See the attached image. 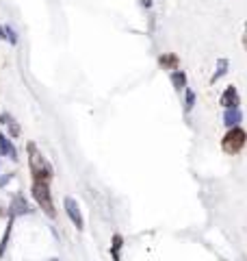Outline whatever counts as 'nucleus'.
<instances>
[{"mask_svg":"<svg viewBox=\"0 0 247 261\" xmlns=\"http://www.w3.org/2000/svg\"><path fill=\"white\" fill-rule=\"evenodd\" d=\"M33 198L39 205V209L44 211L48 218H54V202H52V192H50V181H44V178H33Z\"/></svg>","mask_w":247,"mask_h":261,"instance_id":"obj_1","label":"nucleus"},{"mask_svg":"<svg viewBox=\"0 0 247 261\" xmlns=\"http://www.w3.org/2000/svg\"><path fill=\"white\" fill-rule=\"evenodd\" d=\"M26 150H28V166H30L33 178H44V181H50L52 174H54L50 161H48L44 154L39 152V148H37V146L33 144V142H28Z\"/></svg>","mask_w":247,"mask_h":261,"instance_id":"obj_2","label":"nucleus"},{"mask_svg":"<svg viewBox=\"0 0 247 261\" xmlns=\"http://www.w3.org/2000/svg\"><path fill=\"white\" fill-rule=\"evenodd\" d=\"M247 144V130L241 126H232L228 128V133L221 140V150L226 154H238Z\"/></svg>","mask_w":247,"mask_h":261,"instance_id":"obj_3","label":"nucleus"},{"mask_svg":"<svg viewBox=\"0 0 247 261\" xmlns=\"http://www.w3.org/2000/svg\"><path fill=\"white\" fill-rule=\"evenodd\" d=\"M63 207H65V214H68V218L72 220V224L76 226L78 231H82V228H85V220H82V214H80L78 202L74 200V198H70V196H65Z\"/></svg>","mask_w":247,"mask_h":261,"instance_id":"obj_4","label":"nucleus"},{"mask_svg":"<svg viewBox=\"0 0 247 261\" xmlns=\"http://www.w3.org/2000/svg\"><path fill=\"white\" fill-rule=\"evenodd\" d=\"M219 105H221L224 109L238 107V105H241V96H238V89H236L234 85H228V87L224 89V94H221V98H219Z\"/></svg>","mask_w":247,"mask_h":261,"instance_id":"obj_5","label":"nucleus"},{"mask_svg":"<svg viewBox=\"0 0 247 261\" xmlns=\"http://www.w3.org/2000/svg\"><path fill=\"white\" fill-rule=\"evenodd\" d=\"M241 120H243V111L241 107H230L224 111V124L228 128H232V126H238L241 124Z\"/></svg>","mask_w":247,"mask_h":261,"instance_id":"obj_6","label":"nucleus"},{"mask_svg":"<svg viewBox=\"0 0 247 261\" xmlns=\"http://www.w3.org/2000/svg\"><path fill=\"white\" fill-rule=\"evenodd\" d=\"M169 81H171V85H174V89L178 94H182L184 92V87H187V74H184V70H171V74H169Z\"/></svg>","mask_w":247,"mask_h":261,"instance_id":"obj_7","label":"nucleus"},{"mask_svg":"<svg viewBox=\"0 0 247 261\" xmlns=\"http://www.w3.org/2000/svg\"><path fill=\"white\" fill-rule=\"evenodd\" d=\"M159 65L163 70H178L180 68V57L174 53H165L159 57Z\"/></svg>","mask_w":247,"mask_h":261,"instance_id":"obj_8","label":"nucleus"},{"mask_svg":"<svg viewBox=\"0 0 247 261\" xmlns=\"http://www.w3.org/2000/svg\"><path fill=\"white\" fill-rule=\"evenodd\" d=\"M0 154H5V157H9L11 161L18 159V152H15V148H13L11 140H9V137H7V135H3V133H0Z\"/></svg>","mask_w":247,"mask_h":261,"instance_id":"obj_9","label":"nucleus"},{"mask_svg":"<svg viewBox=\"0 0 247 261\" xmlns=\"http://www.w3.org/2000/svg\"><path fill=\"white\" fill-rule=\"evenodd\" d=\"M28 205H26V200H24V196H15L13 198V202H11V218H15V216H24V214H28Z\"/></svg>","mask_w":247,"mask_h":261,"instance_id":"obj_10","label":"nucleus"},{"mask_svg":"<svg viewBox=\"0 0 247 261\" xmlns=\"http://www.w3.org/2000/svg\"><path fill=\"white\" fill-rule=\"evenodd\" d=\"M0 122H3V124L9 128V135L11 137H20V133H22V128H20V124L18 122L13 120V116L11 113H3V116H0Z\"/></svg>","mask_w":247,"mask_h":261,"instance_id":"obj_11","label":"nucleus"},{"mask_svg":"<svg viewBox=\"0 0 247 261\" xmlns=\"http://www.w3.org/2000/svg\"><path fill=\"white\" fill-rule=\"evenodd\" d=\"M228 68H230V61L226 59V57H221V59L217 61V68H215V72H212V76H210V85H215L217 81L221 79L228 72Z\"/></svg>","mask_w":247,"mask_h":261,"instance_id":"obj_12","label":"nucleus"},{"mask_svg":"<svg viewBox=\"0 0 247 261\" xmlns=\"http://www.w3.org/2000/svg\"><path fill=\"white\" fill-rule=\"evenodd\" d=\"M113 246H111V255H113V261H121V257H119V252H121V246H123V238L119 233H115L113 235Z\"/></svg>","mask_w":247,"mask_h":261,"instance_id":"obj_13","label":"nucleus"},{"mask_svg":"<svg viewBox=\"0 0 247 261\" xmlns=\"http://www.w3.org/2000/svg\"><path fill=\"white\" fill-rule=\"evenodd\" d=\"M184 113H191V109L195 107V92L193 89H189V87H184Z\"/></svg>","mask_w":247,"mask_h":261,"instance_id":"obj_14","label":"nucleus"},{"mask_svg":"<svg viewBox=\"0 0 247 261\" xmlns=\"http://www.w3.org/2000/svg\"><path fill=\"white\" fill-rule=\"evenodd\" d=\"M9 235H11V222H9V226H7V233H5V238H3V244H0V255H5V248H7V242H9Z\"/></svg>","mask_w":247,"mask_h":261,"instance_id":"obj_15","label":"nucleus"},{"mask_svg":"<svg viewBox=\"0 0 247 261\" xmlns=\"http://www.w3.org/2000/svg\"><path fill=\"white\" fill-rule=\"evenodd\" d=\"M5 33H7L5 37H9V42H11V44H18V37H15V31H13L11 27H7V29H5Z\"/></svg>","mask_w":247,"mask_h":261,"instance_id":"obj_16","label":"nucleus"},{"mask_svg":"<svg viewBox=\"0 0 247 261\" xmlns=\"http://www.w3.org/2000/svg\"><path fill=\"white\" fill-rule=\"evenodd\" d=\"M243 48H245V53H247V20L243 24Z\"/></svg>","mask_w":247,"mask_h":261,"instance_id":"obj_17","label":"nucleus"},{"mask_svg":"<svg viewBox=\"0 0 247 261\" xmlns=\"http://www.w3.org/2000/svg\"><path fill=\"white\" fill-rule=\"evenodd\" d=\"M139 3H141V7H143V9H152V0H139Z\"/></svg>","mask_w":247,"mask_h":261,"instance_id":"obj_18","label":"nucleus"},{"mask_svg":"<svg viewBox=\"0 0 247 261\" xmlns=\"http://www.w3.org/2000/svg\"><path fill=\"white\" fill-rule=\"evenodd\" d=\"M0 39H5V29L0 27Z\"/></svg>","mask_w":247,"mask_h":261,"instance_id":"obj_19","label":"nucleus"},{"mask_svg":"<svg viewBox=\"0 0 247 261\" xmlns=\"http://www.w3.org/2000/svg\"><path fill=\"white\" fill-rule=\"evenodd\" d=\"M48 261H59V259H48Z\"/></svg>","mask_w":247,"mask_h":261,"instance_id":"obj_20","label":"nucleus"}]
</instances>
